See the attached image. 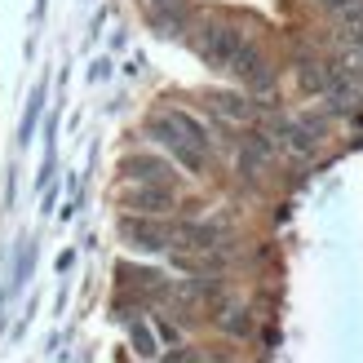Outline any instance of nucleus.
Listing matches in <instances>:
<instances>
[{"label": "nucleus", "instance_id": "nucleus-1", "mask_svg": "<svg viewBox=\"0 0 363 363\" xmlns=\"http://www.w3.org/2000/svg\"><path fill=\"white\" fill-rule=\"evenodd\" d=\"M240 45H244V31H235L226 23H208L204 31H199V58H204L208 67H217V71L230 67V58L240 53Z\"/></svg>", "mask_w": 363, "mask_h": 363}, {"label": "nucleus", "instance_id": "nucleus-2", "mask_svg": "<svg viewBox=\"0 0 363 363\" xmlns=\"http://www.w3.org/2000/svg\"><path fill=\"white\" fill-rule=\"evenodd\" d=\"M120 235H124V244H129V248H142V252H160V248L173 244V230H169L164 222L142 217V213L120 217Z\"/></svg>", "mask_w": 363, "mask_h": 363}, {"label": "nucleus", "instance_id": "nucleus-3", "mask_svg": "<svg viewBox=\"0 0 363 363\" xmlns=\"http://www.w3.org/2000/svg\"><path fill=\"white\" fill-rule=\"evenodd\" d=\"M177 204L173 191L164 186V182H138L133 191H124V208H133L142 217H160V213H169Z\"/></svg>", "mask_w": 363, "mask_h": 363}, {"label": "nucleus", "instance_id": "nucleus-4", "mask_svg": "<svg viewBox=\"0 0 363 363\" xmlns=\"http://www.w3.org/2000/svg\"><path fill=\"white\" fill-rule=\"evenodd\" d=\"M226 71H235V76H240L244 84H252V89H270V80H275V76H270V67H266V58H262V49L252 45V40L240 45V53L230 58Z\"/></svg>", "mask_w": 363, "mask_h": 363}, {"label": "nucleus", "instance_id": "nucleus-5", "mask_svg": "<svg viewBox=\"0 0 363 363\" xmlns=\"http://www.w3.org/2000/svg\"><path fill=\"white\" fill-rule=\"evenodd\" d=\"M151 133H155L160 142H164V147H169V151H173V155L182 160V164L191 169V173H199V169H204V151H199V147H191V142L182 138V133L173 129V124H169L164 116H155V120H151Z\"/></svg>", "mask_w": 363, "mask_h": 363}, {"label": "nucleus", "instance_id": "nucleus-6", "mask_svg": "<svg viewBox=\"0 0 363 363\" xmlns=\"http://www.w3.org/2000/svg\"><path fill=\"white\" fill-rule=\"evenodd\" d=\"M120 169H124V177H133V182H164V186H169V177H173V169L164 164V160H155V155H129Z\"/></svg>", "mask_w": 363, "mask_h": 363}, {"label": "nucleus", "instance_id": "nucleus-7", "mask_svg": "<svg viewBox=\"0 0 363 363\" xmlns=\"http://www.w3.org/2000/svg\"><path fill=\"white\" fill-rule=\"evenodd\" d=\"M164 120H169L173 129H177L182 138L191 142V147H199V151L208 155V147H213V138H208V129H204V124H199V120H195L191 111H164Z\"/></svg>", "mask_w": 363, "mask_h": 363}, {"label": "nucleus", "instance_id": "nucleus-8", "mask_svg": "<svg viewBox=\"0 0 363 363\" xmlns=\"http://www.w3.org/2000/svg\"><path fill=\"white\" fill-rule=\"evenodd\" d=\"M270 151H275V147H270V138H262V133L244 138V151H240V169L252 177V173H257V169L266 164V160H270Z\"/></svg>", "mask_w": 363, "mask_h": 363}, {"label": "nucleus", "instance_id": "nucleus-9", "mask_svg": "<svg viewBox=\"0 0 363 363\" xmlns=\"http://www.w3.org/2000/svg\"><path fill=\"white\" fill-rule=\"evenodd\" d=\"M213 111L226 120H252V102L244 94H213Z\"/></svg>", "mask_w": 363, "mask_h": 363}, {"label": "nucleus", "instance_id": "nucleus-10", "mask_svg": "<svg viewBox=\"0 0 363 363\" xmlns=\"http://www.w3.org/2000/svg\"><path fill=\"white\" fill-rule=\"evenodd\" d=\"M284 142H288V151H293V155H315V147H319V138L306 133L301 124H288V129H284Z\"/></svg>", "mask_w": 363, "mask_h": 363}, {"label": "nucleus", "instance_id": "nucleus-11", "mask_svg": "<svg viewBox=\"0 0 363 363\" xmlns=\"http://www.w3.org/2000/svg\"><path fill=\"white\" fill-rule=\"evenodd\" d=\"M297 80L311 89V94H328V67H323V62H301Z\"/></svg>", "mask_w": 363, "mask_h": 363}, {"label": "nucleus", "instance_id": "nucleus-12", "mask_svg": "<svg viewBox=\"0 0 363 363\" xmlns=\"http://www.w3.org/2000/svg\"><path fill=\"white\" fill-rule=\"evenodd\" d=\"M133 350H138L142 359H155V354H160V346H155V337H151L147 323H133Z\"/></svg>", "mask_w": 363, "mask_h": 363}, {"label": "nucleus", "instance_id": "nucleus-13", "mask_svg": "<svg viewBox=\"0 0 363 363\" xmlns=\"http://www.w3.org/2000/svg\"><path fill=\"white\" fill-rule=\"evenodd\" d=\"M323 9H337V13H359L363 9V0H319Z\"/></svg>", "mask_w": 363, "mask_h": 363}, {"label": "nucleus", "instance_id": "nucleus-14", "mask_svg": "<svg viewBox=\"0 0 363 363\" xmlns=\"http://www.w3.org/2000/svg\"><path fill=\"white\" fill-rule=\"evenodd\" d=\"M226 333H235V337H240V333H248V315H244V311H235V315L226 319Z\"/></svg>", "mask_w": 363, "mask_h": 363}, {"label": "nucleus", "instance_id": "nucleus-15", "mask_svg": "<svg viewBox=\"0 0 363 363\" xmlns=\"http://www.w3.org/2000/svg\"><path fill=\"white\" fill-rule=\"evenodd\" d=\"M155 333H160V337H164V341H177V328H173V323H169V319H155Z\"/></svg>", "mask_w": 363, "mask_h": 363}, {"label": "nucleus", "instance_id": "nucleus-16", "mask_svg": "<svg viewBox=\"0 0 363 363\" xmlns=\"http://www.w3.org/2000/svg\"><path fill=\"white\" fill-rule=\"evenodd\" d=\"M169 363H195V354H191V350H182V354H169Z\"/></svg>", "mask_w": 363, "mask_h": 363}]
</instances>
